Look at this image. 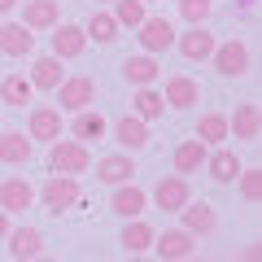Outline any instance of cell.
<instances>
[{"instance_id":"obj_39","label":"cell","mask_w":262,"mask_h":262,"mask_svg":"<svg viewBox=\"0 0 262 262\" xmlns=\"http://www.w3.org/2000/svg\"><path fill=\"white\" fill-rule=\"evenodd\" d=\"M31 262H57V258H44V253H39V258H31Z\"/></svg>"},{"instance_id":"obj_24","label":"cell","mask_w":262,"mask_h":262,"mask_svg":"<svg viewBox=\"0 0 262 262\" xmlns=\"http://www.w3.org/2000/svg\"><path fill=\"white\" fill-rule=\"evenodd\" d=\"M158 75H162V66H158V57H127L122 61V79H127L131 88H153L158 83Z\"/></svg>"},{"instance_id":"obj_32","label":"cell","mask_w":262,"mask_h":262,"mask_svg":"<svg viewBox=\"0 0 262 262\" xmlns=\"http://www.w3.org/2000/svg\"><path fill=\"white\" fill-rule=\"evenodd\" d=\"M110 18L118 22V31H122V27L140 31V22L149 18V13H144V5H140V0H114V13H110Z\"/></svg>"},{"instance_id":"obj_20","label":"cell","mask_w":262,"mask_h":262,"mask_svg":"<svg viewBox=\"0 0 262 262\" xmlns=\"http://www.w3.org/2000/svg\"><path fill=\"white\" fill-rule=\"evenodd\" d=\"M153 227L144 223V219H131V223H122V232H118V245L127 249V258H144V253L153 249Z\"/></svg>"},{"instance_id":"obj_33","label":"cell","mask_w":262,"mask_h":262,"mask_svg":"<svg viewBox=\"0 0 262 262\" xmlns=\"http://www.w3.org/2000/svg\"><path fill=\"white\" fill-rule=\"evenodd\" d=\"M210 13H214V0H179V18L188 27H206Z\"/></svg>"},{"instance_id":"obj_41","label":"cell","mask_w":262,"mask_h":262,"mask_svg":"<svg viewBox=\"0 0 262 262\" xmlns=\"http://www.w3.org/2000/svg\"><path fill=\"white\" fill-rule=\"evenodd\" d=\"M127 262H149V258H127Z\"/></svg>"},{"instance_id":"obj_6","label":"cell","mask_w":262,"mask_h":262,"mask_svg":"<svg viewBox=\"0 0 262 262\" xmlns=\"http://www.w3.org/2000/svg\"><path fill=\"white\" fill-rule=\"evenodd\" d=\"M136 39H140L144 57H158L166 48H175V22L170 18H144L140 31H136Z\"/></svg>"},{"instance_id":"obj_14","label":"cell","mask_w":262,"mask_h":262,"mask_svg":"<svg viewBox=\"0 0 262 262\" xmlns=\"http://www.w3.org/2000/svg\"><path fill=\"white\" fill-rule=\"evenodd\" d=\"M35 206V188L27 184L22 175H9V179H0V210L5 214H22V210H31Z\"/></svg>"},{"instance_id":"obj_12","label":"cell","mask_w":262,"mask_h":262,"mask_svg":"<svg viewBox=\"0 0 262 262\" xmlns=\"http://www.w3.org/2000/svg\"><path fill=\"white\" fill-rule=\"evenodd\" d=\"M27 140L31 144L35 140H44V144L61 140V114H57L53 105H35V110L27 114Z\"/></svg>"},{"instance_id":"obj_11","label":"cell","mask_w":262,"mask_h":262,"mask_svg":"<svg viewBox=\"0 0 262 262\" xmlns=\"http://www.w3.org/2000/svg\"><path fill=\"white\" fill-rule=\"evenodd\" d=\"M110 210H114V214H122L127 223H131V219H144V210H149V192H144L136 179H131V184H118V188H114V196H110Z\"/></svg>"},{"instance_id":"obj_1","label":"cell","mask_w":262,"mask_h":262,"mask_svg":"<svg viewBox=\"0 0 262 262\" xmlns=\"http://www.w3.org/2000/svg\"><path fill=\"white\" fill-rule=\"evenodd\" d=\"M88 166H92L88 144H79V140H53V144H48V170H53V175L79 179Z\"/></svg>"},{"instance_id":"obj_37","label":"cell","mask_w":262,"mask_h":262,"mask_svg":"<svg viewBox=\"0 0 262 262\" xmlns=\"http://www.w3.org/2000/svg\"><path fill=\"white\" fill-rule=\"evenodd\" d=\"M236 9H241V13H253V9H258V0H236Z\"/></svg>"},{"instance_id":"obj_38","label":"cell","mask_w":262,"mask_h":262,"mask_svg":"<svg viewBox=\"0 0 262 262\" xmlns=\"http://www.w3.org/2000/svg\"><path fill=\"white\" fill-rule=\"evenodd\" d=\"M18 9V0H0V18H5V13H13Z\"/></svg>"},{"instance_id":"obj_42","label":"cell","mask_w":262,"mask_h":262,"mask_svg":"<svg viewBox=\"0 0 262 262\" xmlns=\"http://www.w3.org/2000/svg\"><path fill=\"white\" fill-rule=\"evenodd\" d=\"M96 5H114V0H96Z\"/></svg>"},{"instance_id":"obj_7","label":"cell","mask_w":262,"mask_h":262,"mask_svg":"<svg viewBox=\"0 0 262 262\" xmlns=\"http://www.w3.org/2000/svg\"><path fill=\"white\" fill-rule=\"evenodd\" d=\"M110 131H114V144H118L127 158H136V153L149 149V127H144L140 118H131V114H122L118 122H110Z\"/></svg>"},{"instance_id":"obj_26","label":"cell","mask_w":262,"mask_h":262,"mask_svg":"<svg viewBox=\"0 0 262 262\" xmlns=\"http://www.w3.org/2000/svg\"><path fill=\"white\" fill-rule=\"evenodd\" d=\"M162 114H166V101H162L158 88H136V92H131V118H140L144 127H149Z\"/></svg>"},{"instance_id":"obj_22","label":"cell","mask_w":262,"mask_h":262,"mask_svg":"<svg viewBox=\"0 0 262 262\" xmlns=\"http://www.w3.org/2000/svg\"><path fill=\"white\" fill-rule=\"evenodd\" d=\"M0 53L5 57H31L35 53V35H31L22 22H5V27H0Z\"/></svg>"},{"instance_id":"obj_10","label":"cell","mask_w":262,"mask_h":262,"mask_svg":"<svg viewBox=\"0 0 262 262\" xmlns=\"http://www.w3.org/2000/svg\"><path fill=\"white\" fill-rule=\"evenodd\" d=\"M153 249H158L162 262H188V258H192V249H196V241L184 232V227H166V232L153 236Z\"/></svg>"},{"instance_id":"obj_13","label":"cell","mask_w":262,"mask_h":262,"mask_svg":"<svg viewBox=\"0 0 262 262\" xmlns=\"http://www.w3.org/2000/svg\"><path fill=\"white\" fill-rule=\"evenodd\" d=\"M48 44H53L57 61H75V57L88 48V35H83V27H75V22H57L53 35H48Z\"/></svg>"},{"instance_id":"obj_43","label":"cell","mask_w":262,"mask_h":262,"mask_svg":"<svg viewBox=\"0 0 262 262\" xmlns=\"http://www.w3.org/2000/svg\"><path fill=\"white\" fill-rule=\"evenodd\" d=\"M0 131H5V118H0Z\"/></svg>"},{"instance_id":"obj_40","label":"cell","mask_w":262,"mask_h":262,"mask_svg":"<svg viewBox=\"0 0 262 262\" xmlns=\"http://www.w3.org/2000/svg\"><path fill=\"white\" fill-rule=\"evenodd\" d=\"M188 262H206V258H196V253H192V258H188Z\"/></svg>"},{"instance_id":"obj_29","label":"cell","mask_w":262,"mask_h":262,"mask_svg":"<svg viewBox=\"0 0 262 262\" xmlns=\"http://www.w3.org/2000/svg\"><path fill=\"white\" fill-rule=\"evenodd\" d=\"M206 153H210V149H206L201 140H184V144L175 149V175H179V179L196 175V170L206 166Z\"/></svg>"},{"instance_id":"obj_35","label":"cell","mask_w":262,"mask_h":262,"mask_svg":"<svg viewBox=\"0 0 262 262\" xmlns=\"http://www.w3.org/2000/svg\"><path fill=\"white\" fill-rule=\"evenodd\" d=\"M241 262H258V245H245V253H241Z\"/></svg>"},{"instance_id":"obj_25","label":"cell","mask_w":262,"mask_h":262,"mask_svg":"<svg viewBox=\"0 0 262 262\" xmlns=\"http://www.w3.org/2000/svg\"><path fill=\"white\" fill-rule=\"evenodd\" d=\"M206 170H210V179L214 184H236V175H241V158H236L232 149H210L206 153Z\"/></svg>"},{"instance_id":"obj_21","label":"cell","mask_w":262,"mask_h":262,"mask_svg":"<svg viewBox=\"0 0 262 262\" xmlns=\"http://www.w3.org/2000/svg\"><path fill=\"white\" fill-rule=\"evenodd\" d=\"M131 175H136V158H127V153L96 158V179H101V184L118 188V184H131Z\"/></svg>"},{"instance_id":"obj_8","label":"cell","mask_w":262,"mask_h":262,"mask_svg":"<svg viewBox=\"0 0 262 262\" xmlns=\"http://www.w3.org/2000/svg\"><path fill=\"white\" fill-rule=\"evenodd\" d=\"M175 48H179V57H188V61H210L214 48H219V39H214L210 27H188L184 35H175Z\"/></svg>"},{"instance_id":"obj_36","label":"cell","mask_w":262,"mask_h":262,"mask_svg":"<svg viewBox=\"0 0 262 262\" xmlns=\"http://www.w3.org/2000/svg\"><path fill=\"white\" fill-rule=\"evenodd\" d=\"M9 227H13V223H9V214H5V210H0V241H5V236H9Z\"/></svg>"},{"instance_id":"obj_34","label":"cell","mask_w":262,"mask_h":262,"mask_svg":"<svg viewBox=\"0 0 262 262\" xmlns=\"http://www.w3.org/2000/svg\"><path fill=\"white\" fill-rule=\"evenodd\" d=\"M236 188H241V201H249V206H258V196H262V170L249 166L236 175Z\"/></svg>"},{"instance_id":"obj_9","label":"cell","mask_w":262,"mask_h":262,"mask_svg":"<svg viewBox=\"0 0 262 262\" xmlns=\"http://www.w3.org/2000/svg\"><path fill=\"white\" fill-rule=\"evenodd\" d=\"M22 5V27L35 35V31H53L61 22V0H18Z\"/></svg>"},{"instance_id":"obj_16","label":"cell","mask_w":262,"mask_h":262,"mask_svg":"<svg viewBox=\"0 0 262 262\" xmlns=\"http://www.w3.org/2000/svg\"><path fill=\"white\" fill-rule=\"evenodd\" d=\"M5 241H9V253H13L18 262H31V258H39V253H44V232H39V227H31V223L9 227V236H5Z\"/></svg>"},{"instance_id":"obj_18","label":"cell","mask_w":262,"mask_h":262,"mask_svg":"<svg viewBox=\"0 0 262 262\" xmlns=\"http://www.w3.org/2000/svg\"><path fill=\"white\" fill-rule=\"evenodd\" d=\"M258 127H262V114L253 101H241L227 114V136H236V140H258Z\"/></svg>"},{"instance_id":"obj_30","label":"cell","mask_w":262,"mask_h":262,"mask_svg":"<svg viewBox=\"0 0 262 262\" xmlns=\"http://www.w3.org/2000/svg\"><path fill=\"white\" fill-rule=\"evenodd\" d=\"M0 101L5 105H18V110H27L31 101H35V88H31L27 75H5L0 79Z\"/></svg>"},{"instance_id":"obj_2","label":"cell","mask_w":262,"mask_h":262,"mask_svg":"<svg viewBox=\"0 0 262 262\" xmlns=\"http://www.w3.org/2000/svg\"><path fill=\"white\" fill-rule=\"evenodd\" d=\"M96 105V79L92 75H66V83L57 88V114H83Z\"/></svg>"},{"instance_id":"obj_44","label":"cell","mask_w":262,"mask_h":262,"mask_svg":"<svg viewBox=\"0 0 262 262\" xmlns=\"http://www.w3.org/2000/svg\"><path fill=\"white\" fill-rule=\"evenodd\" d=\"M140 5H149V0H140Z\"/></svg>"},{"instance_id":"obj_15","label":"cell","mask_w":262,"mask_h":262,"mask_svg":"<svg viewBox=\"0 0 262 262\" xmlns=\"http://www.w3.org/2000/svg\"><path fill=\"white\" fill-rule=\"evenodd\" d=\"M162 101H166V110H192V105H201V88L188 75H170L162 88Z\"/></svg>"},{"instance_id":"obj_27","label":"cell","mask_w":262,"mask_h":262,"mask_svg":"<svg viewBox=\"0 0 262 262\" xmlns=\"http://www.w3.org/2000/svg\"><path fill=\"white\" fill-rule=\"evenodd\" d=\"M192 140H201L206 149H223V140H227V114L206 110L201 118H196V136H192Z\"/></svg>"},{"instance_id":"obj_19","label":"cell","mask_w":262,"mask_h":262,"mask_svg":"<svg viewBox=\"0 0 262 262\" xmlns=\"http://www.w3.org/2000/svg\"><path fill=\"white\" fill-rule=\"evenodd\" d=\"M27 79H31L35 92H57V88L66 83V70H61V61L48 53V57H35V61H31V75Z\"/></svg>"},{"instance_id":"obj_3","label":"cell","mask_w":262,"mask_h":262,"mask_svg":"<svg viewBox=\"0 0 262 262\" xmlns=\"http://www.w3.org/2000/svg\"><path fill=\"white\" fill-rule=\"evenodd\" d=\"M210 66H214L223 79H245L253 66V53L245 39H223V44L214 48V57H210Z\"/></svg>"},{"instance_id":"obj_4","label":"cell","mask_w":262,"mask_h":262,"mask_svg":"<svg viewBox=\"0 0 262 262\" xmlns=\"http://www.w3.org/2000/svg\"><path fill=\"white\" fill-rule=\"evenodd\" d=\"M39 201H44V210H53V214H61V210H70L83 196V188H79V179H66V175H48L44 188H39Z\"/></svg>"},{"instance_id":"obj_23","label":"cell","mask_w":262,"mask_h":262,"mask_svg":"<svg viewBox=\"0 0 262 262\" xmlns=\"http://www.w3.org/2000/svg\"><path fill=\"white\" fill-rule=\"evenodd\" d=\"M35 144L27 140V131H0V162L5 166H27Z\"/></svg>"},{"instance_id":"obj_28","label":"cell","mask_w":262,"mask_h":262,"mask_svg":"<svg viewBox=\"0 0 262 262\" xmlns=\"http://www.w3.org/2000/svg\"><path fill=\"white\" fill-rule=\"evenodd\" d=\"M105 131H110V122H105L101 110H83V114H75V122H70V136H75L79 144H88V140H105Z\"/></svg>"},{"instance_id":"obj_17","label":"cell","mask_w":262,"mask_h":262,"mask_svg":"<svg viewBox=\"0 0 262 262\" xmlns=\"http://www.w3.org/2000/svg\"><path fill=\"white\" fill-rule=\"evenodd\" d=\"M179 219H184V232L192 236H210L219 227V214H214V206H210V201H188L184 210H179Z\"/></svg>"},{"instance_id":"obj_5","label":"cell","mask_w":262,"mask_h":262,"mask_svg":"<svg viewBox=\"0 0 262 262\" xmlns=\"http://www.w3.org/2000/svg\"><path fill=\"white\" fill-rule=\"evenodd\" d=\"M153 206L158 210H166V214H179V210L192 201V188H188V179H179V175H162L158 184H153Z\"/></svg>"},{"instance_id":"obj_31","label":"cell","mask_w":262,"mask_h":262,"mask_svg":"<svg viewBox=\"0 0 262 262\" xmlns=\"http://www.w3.org/2000/svg\"><path fill=\"white\" fill-rule=\"evenodd\" d=\"M83 35H88V44H114V39H118V22L105 9H92L88 22H83Z\"/></svg>"}]
</instances>
